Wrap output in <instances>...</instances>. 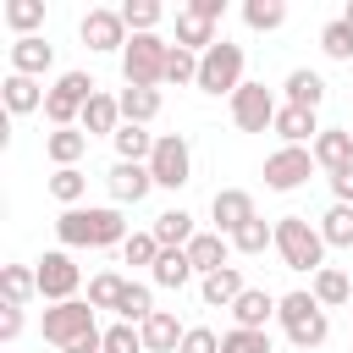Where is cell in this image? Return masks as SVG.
Masks as SVG:
<instances>
[{"instance_id":"cell-26","label":"cell","mask_w":353,"mask_h":353,"mask_svg":"<svg viewBox=\"0 0 353 353\" xmlns=\"http://www.w3.org/2000/svg\"><path fill=\"white\" fill-rule=\"evenodd\" d=\"M149 232H154V243H160V248H188V243L199 237V226H193V215H188L182 204H176V210H160Z\"/></svg>"},{"instance_id":"cell-20","label":"cell","mask_w":353,"mask_h":353,"mask_svg":"<svg viewBox=\"0 0 353 353\" xmlns=\"http://www.w3.org/2000/svg\"><path fill=\"white\" fill-rule=\"evenodd\" d=\"M243 292H248V281H243L237 265H226V270H215V276H199V298H204L210 309H232Z\"/></svg>"},{"instance_id":"cell-25","label":"cell","mask_w":353,"mask_h":353,"mask_svg":"<svg viewBox=\"0 0 353 353\" xmlns=\"http://www.w3.org/2000/svg\"><path fill=\"white\" fill-rule=\"evenodd\" d=\"M44 154H50L55 171H61V165H77V160L88 154V132H83V127H50V132H44Z\"/></svg>"},{"instance_id":"cell-32","label":"cell","mask_w":353,"mask_h":353,"mask_svg":"<svg viewBox=\"0 0 353 353\" xmlns=\"http://www.w3.org/2000/svg\"><path fill=\"white\" fill-rule=\"evenodd\" d=\"M0 17H6V28H11L17 39H33V33L44 28V0H6Z\"/></svg>"},{"instance_id":"cell-28","label":"cell","mask_w":353,"mask_h":353,"mask_svg":"<svg viewBox=\"0 0 353 353\" xmlns=\"http://www.w3.org/2000/svg\"><path fill=\"white\" fill-rule=\"evenodd\" d=\"M193 276H199V270H193L188 248H160V259H154V270H149V281H154V287H171V292H182Z\"/></svg>"},{"instance_id":"cell-34","label":"cell","mask_w":353,"mask_h":353,"mask_svg":"<svg viewBox=\"0 0 353 353\" xmlns=\"http://www.w3.org/2000/svg\"><path fill=\"white\" fill-rule=\"evenodd\" d=\"M265 248H276V221L254 215L248 226H237V232H232V254H265Z\"/></svg>"},{"instance_id":"cell-41","label":"cell","mask_w":353,"mask_h":353,"mask_svg":"<svg viewBox=\"0 0 353 353\" xmlns=\"http://www.w3.org/2000/svg\"><path fill=\"white\" fill-rule=\"evenodd\" d=\"M165 83H193L199 88V55L193 50H182V44H171V55H165Z\"/></svg>"},{"instance_id":"cell-24","label":"cell","mask_w":353,"mask_h":353,"mask_svg":"<svg viewBox=\"0 0 353 353\" xmlns=\"http://www.w3.org/2000/svg\"><path fill=\"white\" fill-rule=\"evenodd\" d=\"M77 127H83L88 138H116V127H121V99L99 88V94L88 99V110H83V121H77Z\"/></svg>"},{"instance_id":"cell-33","label":"cell","mask_w":353,"mask_h":353,"mask_svg":"<svg viewBox=\"0 0 353 353\" xmlns=\"http://www.w3.org/2000/svg\"><path fill=\"white\" fill-rule=\"evenodd\" d=\"M0 292H6V303L28 309V298H39V276H33V265H0Z\"/></svg>"},{"instance_id":"cell-22","label":"cell","mask_w":353,"mask_h":353,"mask_svg":"<svg viewBox=\"0 0 353 353\" xmlns=\"http://www.w3.org/2000/svg\"><path fill=\"white\" fill-rule=\"evenodd\" d=\"M314 165L331 176V171H347L353 165V132L347 127H325L320 138H314Z\"/></svg>"},{"instance_id":"cell-46","label":"cell","mask_w":353,"mask_h":353,"mask_svg":"<svg viewBox=\"0 0 353 353\" xmlns=\"http://www.w3.org/2000/svg\"><path fill=\"white\" fill-rule=\"evenodd\" d=\"M22 325H28V314H22L17 303H0V342H17Z\"/></svg>"},{"instance_id":"cell-36","label":"cell","mask_w":353,"mask_h":353,"mask_svg":"<svg viewBox=\"0 0 353 353\" xmlns=\"http://www.w3.org/2000/svg\"><path fill=\"white\" fill-rule=\"evenodd\" d=\"M149 314H154V292H149V281H127V292H121V303H116V320L143 325Z\"/></svg>"},{"instance_id":"cell-12","label":"cell","mask_w":353,"mask_h":353,"mask_svg":"<svg viewBox=\"0 0 353 353\" xmlns=\"http://www.w3.org/2000/svg\"><path fill=\"white\" fill-rule=\"evenodd\" d=\"M314 171H320V165H314V149L281 143L276 154H265V188H270V193H292V188H303Z\"/></svg>"},{"instance_id":"cell-23","label":"cell","mask_w":353,"mask_h":353,"mask_svg":"<svg viewBox=\"0 0 353 353\" xmlns=\"http://www.w3.org/2000/svg\"><path fill=\"white\" fill-rule=\"evenodd\" d=\"M281 94H287V105H298V110H320V105H325V77L309 72V66H292L287 83H281Z\"/></svg>"},{"instance_id":"cell-7","label":"cell","mask_w":353,"mask_h":353,"mask_svg":"<svg viewBox=\"0 0 353 353\" xmlns=\"http://www.w3.org/2000/svg\"><path fill=\"white\" fill-rule=\"evenodd\" d=\"M99 309L88 303V298H72V303H50L44 309V320H39V331H44V342H55L61 353L72 347V342H83V336H94L99 331V320H94Z\"/></svg>"},{"instance_id":"cell-9","label":"cell","mask_w":353,"mask_h":353,"mask_svg":"<svg viewBox=\"0 0 353 353\" xmlns=\"http://www.w3.org/2000/svg\"><path fill=\"white\" fill-rule=\"evenodd\" d=\"M221 17H226V0H188V6H176V44L193 50V55H204L221 39L215 33Z\"/></svg>"},{"instance_id":"cell-6","label":"cell","mask_w":353,"mask_h":353,"mask_svg":"<svg viewBox=\"0 0 353 353\" xmlns=\"http://www.w3.org/2000/svg\"><path fill=\"white\" fill-rule=\"evenodd\" d=\"M165 55H171V44L160 33H132L127 50H121V77L132 88H160L165 83Z\"/></svg>"},{"instance_id":"cell-13","label":"cell","mask_w":353,"mask_h":353,"mask_svg":"<svg viewBox=\"0 0 353 353\" xmlns=\"http://www.w3.org/2000/svg\"><path fill=\"white\" fill-rule=\"evenodd\" d=\"M77 33H83V44L88 50H99V55H121L127 50V22H121V6H94V11H83V22H77Z\"/></svg>"},{"instance_id":"cell-11","label":"cell","mask_w":353,"mask_h":353,"mask_svg":"<svg viewBox=\"0 0 353 353\" xmlns=\"http://www.w3.org/2000/svg\"><path fill=\"white\" fill-rule=\"evenodd\" d=\"M276 110H281V99H276V88H265V83H243V88L232 94V121H237V132H270V127H276Z\"/></svg>"},{"instance_id":"cell-35","label":"cell","mask_w":353,"mask_h":353,"mask_svg":"<svg viewBox=\"0 0 353 353\" xmlns=\"http://www.w3.org/2000/svg\"><path fill=\"white\" fill-rule=\"evenodd\" d=\"M314 226H320L325 248H353V204H331Z\"/></svg>"},{"instance_id":"cell-40","label":"cell","mask_w":353,"mask_h":353,"mask_svg":"<svg viewBox=\"0 0 353 353\" xmlns=\"http://www.w3.org/2000/svg\"><path fill=\"white\" fill-rule=\"evenodd\" d=\"M320 50H325V61H353V28L342 17H331L320 28Z\"/></svg>"},{"instance_id":"cell-21","label":"cell","mask_w":353,"mask_h":353,"mask_svg":"<svg viewBox=\"0 0 353 353\" xmlns=\"http://www.w3.org/2000/svg\"><path fill=\"white\" fill-rule=\"evenodd\" d=\"M276 303H281V298H270L265 287H248V292L232 303V325H243V331H265V325L276 320Z\"/></svg>"},{"instance_id":"cell-30","label":"cell","mask_w":353,"mask_h":353,"mask_svg":"<svg viewBox=\"0 0 353 353\" xmlns=\"http://www.w3.org/2000/svg\"><path fill=\"white\" fill-rule=\"evenodd\" d=\"M116 99H121V121H132V127H149V121L160 116V105H165L160 88H132V83H127Z\"/></svg>"},{"instance_id":"cell-31","label":"cell","mask_w":353,"mask_h":353,"mask_svg":"<svg viewBox=\"0 0 353 353\" xmlns=\"http://www.w3.org/2000/svg\"><path fill=\"white\" fill-rule=\"evenodd\" d=\"M83 193H88V171H83V165H61V171H50V199H55L61 210H77Z\"/></svg>"},{"instance_id":"cell-48","label":"cell","mask_w":353,"mask_h":353,"mask_svg":"<svg viewBox=\"0 0 353 353\" xmlns=\"http://www.w3.org/2000/svg\"><path fill=\"white\" fill-rule=\"evenodd\" d=\"M342 22H347V28H353V0H347V6H342Z\"/></svg>"},{"instance_id":"cell-49","label":"cell","mask_w":353,"mask_h":353,"mask_svg":"<svg viewBox=\"0 0 353 353\" xmlns=\"http://www.w3.org/2000/svg\"><path fill=\"white\" fill-rule=\"evenodd\" d=\"M347 309H353V303H347Z\"/></svg>"},{"instance_id":"cell-37","label":"cell","mask_w":353,"mask_h":353,"mask_svg":"<svg viewBox=\"0 0 353 353\" xmlns=\"http://www.w3.org/2000/svg\"><path fill=\"white\" fill-rule=\"evenodd\" d=\"M243 22L254 33H276L287 22V0H243Z\"/></svg>"},{"instance_id":"cell-27","label":"cell","mask_w":353,"mask_h":353,"mask_svg":"<svg viewBox=\"0 0 353 353\" xmlns=\"http://www.w3.org/2000/svg\"><path fill=\"white\" fill-rule=\"evenodd\" d=\"M226 254H232V237H221V232H199V237L188 243V259H193V270H199V276L226 270Z\"/></svg>"},{"instance_id":"cell-5","label":"cell","mask_w":353,"mask_h":353,"mask_svg":"<svg viewBox=\"0 0 353 353\" xmlns=\"http://www.w3.org/2000/svg\"><path fill=\"white\" fill-rule=\"evenodd\" d=\"M94 94H99V83H94L88 72H77V66L61 72V77L50 83V94H44V121H50V127H77Z\"/></svg>"},{"instance_id":"cell-1","label":"cell","mask_w":353,"mask_h":353,"mask_svg":"<svg viewBox=\"0 0 353 353\" xmlns=\"http://www.w3.org/2000/svg\"><path fill=\"white\" fill-rule=\"evenodd\" d=\"M55 237H61V248H121L132 232L116 204H88V210L77 204V210L55 215Z\"/></svg>"},{"instance_id":"cell-2","label":"cell","mask_w":353,"mask_h":353,"mask_svg":"<svg viewBox=\"0 0 353 353\" xmlns=\"http://www.w3.org/2000/svg\"><path fill=\"white\" fill-rule=\"evenodd\" d=\"M276 254H281V265L298 270V276L325 270V237H320V226H314L309 215H281V221H276Z\"/></svg>"},{"instance_id":"cell-18","label":"cell","mask_w":353,"mask_h":353,"mask_svg":"<svg viewBox=\"0 0 353 353\" xmlns=\"http://www.w3.org/2000/svg\"><path fill=\"white\" fill-rule=\"evenodd\" d=\"M44 83L39 77H22V72H6V83H0V99H6V116H33V110H44Z\"/></svg>"},{"instance_id":"cell-16","label":"cell","mask_w":353,"mask_h":353,"mask_svg":"<svg viewBox=\"0 0 353 353\" xmlns=\"http://www.w3.org/2000/svg\"><path fill=\"white\" fill-rule=\"evenodd\" d=\"M270 132H276L281 143H292V149H314V138H320L325 127H320V116H314V110H298V105H287V99H281V110H276V127H270Z\"/></svg>"},{"instance_id":"cell-47","label":"cell","mask_w":353,"mask_h":353,"mask_svg":"<svg viewBox=\"0 0 353 353\" xmlns=\"http://www.w3.org/2000/svg\"><path fill=\"white\" fill-rule=\"evenodd\" d=\"M325 182H331V199H336V204H353V165H347V171H331Z\"/></svg>"},{"instance_id":"cell-3","label":"cell","mask_w":353,"mask_h":353,"mask_svg":"<svg viewBox=\"0 0 353 353\" xmlns=\"http://www.w3.org/2000/svg\"><path fill=\"white\" fill-rule=\"evenodd\" d=\"M276 320H281V331H287V342L292 347H320L325 336H331V314L314 303V292H281V303H276Z\"/></svg>"},{"instance_id":"cell-4","label":"cell","mask_w":353,"mask_h":353,"mask_svg":"<svg viewBox=\"0 0 353 353\" xmlns=\"http://www.w3.org/2000/svg\"><path fill=\"white\" fill-rule=\"evenodd\" d=\"M243 66H248V55H243V44H232V39H215L204 55H199V94H237L248 77H243Z\"/></svg>"},{"instance_id":"cell-44","label":"cell","mask_w":353,"mask_h":353,"mask_svg":"<svg viewBox=\"0 0 353 353\" xmlns=\"http://www.w3.org/2000/svg\"><path fill=\"white\" fill-rule=\"evenodd\" d=\"M105 353H143V331H138V325H127V320L105 325Z\"/></svg>"},{"instance_id":"cell-45","label":"cell","mask_w":353,"mask_h":353,"mask_svg":"<svg viewBox=\"0 0 353 353\" xmlns=\"http://www.w3.org/2000/svg\"><path fill=\"white\" fill-rule=\"evenodd\" d=\"M176 353H221V331H210V325H188V336H182Z\"/></svg>"},{"instance_id":"cell-17","label":"cell","mask_w":353,"mask_h":353,"mask_svg":"<svg viewBox=\"0 0 353 353\" xmlns=\"http://www.w3.org/2000/svg\"><path fill=\"white\" fill-rule=\"evenodd\" d=\"M55 66V44L44 39V33H33V39H11V72H22V77H39L44 83V72Z\"/></svg>"},{"instance_id":"cell-38","label":"cell","mask_w":353,"mask_h":353,"mask_svg":"<svg viewBox=\"0 0 353 353\" xmlns=\"http://www.w3.org/2000/svg\"><path fill=\"white\" fill-rule=\"evenodd\" d=\"M160 17H165V6H160V0H127V6H121L127 33H154V28H160Z\"/></svg>"},{"instance_id":"cell-15","label":"cell","mask_w":353,"mask_h":353,"mask_svg":"<svg viewBox=\"0 0 353 353\" xmlns=\"http://www.w3.org/2000/svg\"><path fill=\"white\" fill-rule=\"evenodd\" d=\"M105 188H110V204L121 210V204H143V199L154 193V176H149V165L116 160V165H110V176H105Z\"/></svg>"},{"instance_id":"cell-10","label":"cell","mask_w":353,"mask_h":353,"mask_svg":"<svg viewBox=\"0 0 353 353\" xmlns=\"http://www.w3.org/2000/svg\"><path fill=\"white\" fill-rule=\"evenodd\" d=\"M33 276H39V298H44V303H72L77 287H83V270H77L72 248H50V254L33 265Z\"/></svg>"},{"instance_id":"cell-29","label":"cell","mask_w":353,"mask_h":353,"mask_svg":"<svg viewBox=\"0 0 353 353\" xmlns=\"http://www.w3.org/2000/svg\"><path fill=\"white\" fill-rule=\"evenodd\" d=\"M309 292H314L320 309H342V303H353V281H347V270H336V265L314 270V276H309Z\"/></svg>"},{"instance_id":"cell-14","label":"cell","mask_w":353,"mask_h":353,"mask_svg":"<svg viewBox=\"0 0 353 353\" xmlns=\"http://www.w3.org/2000/svg\"><path fill=\"white\" fill-rule=\"evenodd\" d=\"M259 210H254V193L248 188H215V199H210V221H215V232L221 237H232L237 226H248Z\"/></svg>"},{"instance_id":"cell-42","label":"cell","mask_w":353,"mask_h":353,"mask_svg":"<svg viewBox=\"0 0 353 353\" xmlns=\"http://www.w3.org/2000/svg\"><path fill=\"white\" fill-rule=\"evenodd\" d=\"M221 353H270V331H243V325H232V331H221Z\"/></svg>"},{"instance_id":"cell-39","label":"cell","mask_w":353,"mask_h":353,"mask_svg":"<svg viewBox=\"0 0 353 353\" xmlns=\"http://www.w3.org/2000/svg\"><path fill=\"white\" fill-rule=\"evenodd\" d=\"M121 292H127V276H116V270L88 276V303H94V309H116V303H121Z\"/></svg>"},{"instance_id":"cell-43","label":"cell","mask_w":353,"mask_h":353,"mask_svg":"<svg viewBox=\"0 0 353 353\" xmlns=\"http://www.w3.org/2000/svg\"><path fill=\"white\" fill-rule=\"evenodd\" d=\"M121 259H127V265H149V270H154V259H160L154 232H132V237L121 243Z\"/></svg>"},{"instance_id":"cell-19","label":"cell","mask_w":353,"mask_h":353,"mask_svg":"<svg viewBox=\"0 0 353 353\" xmlns=\"http://www.w3.org/2000/svg\"><path fill=\"white\" fill-rule=\"evenodd\" d=\"M138 331H143V353H176V347H182V336H188V325H182L171 309H154Z\"/></svg>"},{"instance_id":"cell-8","label":"cell","mask_w":353,"mask_h":353,"mask_svg":"<svg viewBox=\"0 0 353 353\" xmlns=\"http://www.w3.org/2000/svg\"><path fill=\"white\" fill-rule=\"evenodd\" d=\"M149 176H154V188H188L193 182V143L182 138V132H160L154 138V154H149Z\"/></svg>"}]
</instances>
